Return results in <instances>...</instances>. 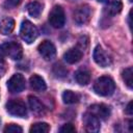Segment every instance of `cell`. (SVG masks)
Instances as JSON below:
<instances>
[{
    "mask_svg": "<svg viewBox=\"0 0 133 133\" xmlns=\"http://www.w3.org/2000/svg\"><path fill=\"white\" fill-rule=\"evenodd\" d=\"M115 89L114 81L108 76H102L98 78L94 83V90L97 95L102 97H108L113 94Z\"/></svg>",
    "mask_w": 133,
    "mask_h": 133,
    "instance_id": "cell-1",
    "label": "cell"
},
{
    "mask_svg": "<svg viewBox=\"0 0 133 133\" xmlns=\"http://www.w3.org/2000/svg\"><path fill=\"white\" fill-rule=\"evenodd\" d=\"M38 35L37 28L28 20H25L22 22L21 28H20V36L21 38L26 42L27 44L33 43Z\"/></svg>",
    "mask_w": 133,
    "mask_h": 133,
    "instance_id": "cell-2",
    "label": "cell"
},
{
    "mask_svg": "<svg viewBox=\"0 0 133 133\" xmlns=\"http://www.w3.org/2000/svg\"><path fill=\"white\" fill-rule=\"evenodd\" d=\"M3 55L9 57L12 60H19L23 56V49L17 42H7L1 46Z\"/></svg>",
    "mask_w": 133,
    "mask_h": 133,
    "instance_id": "cell-3",
    "label": "cell"
},
{
    "mask_svg": "<svg viewBox=\"0 0 133 133\" xmlns=\"http://www.w3.org/2000/svg\"><path fill=\"white\" fill-rule=\"evenodd\" d=\"M49 23L54 28H61L65 23L64 10L60 5H55L49 14Z\"/></svg>",
    "mask_w": 133,
    "mask_h": 133,
    "instance_id": "cell-4",
    "label": "cell"
},
{
    "mask_svg": "<svg viewBox=\"0 0 133 133\" xmlns=\"http://www.w3.org/2000/svg\"><path fill=\"white\" fill-rule=\"evenodd\" d=\"M6 110L10 115L19 116V117H26L27 115V109L25 106V103L21 100H10L6 103Z\"/></svg>",
    "mask_w": 133,
    "mask_h": 133,
    "instance_id": "cell-5",
    "label": "cell"
},
{
    "mask_svg": "<svg viewBox=\"0 0 133 133\" xmlns=\"http://www.w3.org/2000/svg\"><path fill=\"white\" fill-rule=\"evenodd\" d=\"M90 18H91V8L87 4L77 7L74 11V21L79 26H82L88 23Z\"/></svg>",
    "mask_w": 133,
    "mask_h": 133,
    "instance_id": "cell-6",
    "label": "cell"
},
{
    "mask_svg": "<svg viewBox=\"0 0 133 133\" xmlns=\"http://www.w3.org/2000/svg\"><path fill=\"white\" fill-rule=\"evenodd\" d=\"M92 56H94V60L96 61V63L100 65L101 68H107L112 63V59L110 55L100 45H98L95 48Z\"/></svg>",
    "mask_w": 133,
    "mask_h": 133,
    "instance_id": "cell-7",
    "label": "cell"
},
{
    "mask_svg": "<svg viewBox=\"0 0 133 133\" xmlns=\"http://www.w3.org/2000/svg\"><path fill=\"white\" fill-rule=\"evenodd\" d=\"M25 83L26 81L23 75L15 74L7 81V88L11 94H18L23 91V89L25 88Z\"/></svg>",
    "mask_w": 133,
    "mask_h": 133,
    "instance_id": "cell-8",
    "label": "cell"
},
{
    "mask_svg": "<svg viewBox=\"0 0 133 133\" xmlns=\"http://www.w3.org/2000/svg\"><path fill=\"white\" fill-rule=\"evenodd\" d=\"M37 50L41 56L47 61L52 60L56 55V48L53 45V43L50 41H43L39 44Z\"/></svg>",
    "mask_w": 133,
    "mask_h": 133,
    "instance_id": "cell-9",
    "label": "cell"
},
{
    "mask_svg": "<svg viewBox=\"0 0 133 133\" xmlns=\"http://www.w3.org/2000/svg\"><path fill=\"white\" fill-rule=\"evenodd\" d=\"M88 112L97 116L99 119H107L111 114V109L105 104H94L88 107Z\"/></svg>",
    "mask_w": 133,
    "mask_h": 133,
    "instance_id": "cell-10",
    "label": "cell"
},
{
    "mask_svg": "<svg viewBox=\"0 0 133 133\" xmlns=\"http://www.w3.org/2000/svg\"><path fill=\"white\" fill-rule=\"evenodd\" d=\"M83 123H84V127H85V130L87 132H91V133H95V132H99L100 131V119L95 116L94 114H91L90 112H86L83 116Z\"/></svg>",
    "mask_w": 133,
    "mask_h": 133,
    "instance_id": "cell-11",
    "label": "cell"
},
{
    "mask_svg": "<svg viewBox=\"0 0 133 133\" xmlns=\"http://www.w3.org/2000/svg\"><path fill=\"white\" fill-rule=\"evenodd\" d=\"M82 55H83V52H82L81 49H79V48H71L63 54V58L68 63L73 64V63L78 62L82 58Z\"/></svg>",
    "mask_w": 133,
    "mask_h": 133,
    "instance_id": "cell-12",
    "label": "cell"
},
{
    "mask_svg": "<svg viewBox=\"0 0 133 133\" xmlns=\"http://www.w3.org/2000/svg\"><path fill=\"white\" fill-rule=\"evenodd\" d=\"M28 104L29 107L31 109V111L36 114V115H43L46 112V108L44 106V104L36 98L33 96H29L28 97Z\"/></svg>",
    "mask_w": 133,
    "mask_h": 133,
    "instance_id": "cell-13",
    "label": "cell"
},
{
    "mask_svg": "<svg viewBox=\"0 0 133 133\" xmlns=\"http://www.w3.org/2000/svg\"><path fill=\"white\" fill-rule=\"evenodd\" d=\"M15 28V21L10 17H1L0 18V33L7 35L12 32Z\"/></svg>",
    "mask_w": 133,
    "mask_h": 133,
    "instance_id": "cell-14",
    "label": "cell"
},
{
    "mask_svg": "<svg viewBox=\"0 0 133 133\" xmlns=\"http://www.w3.org/2000/svg\"><path fill=\"white\" fill-rule=\"evenodd\" d=\"M122 8H123L122 0H106L105 9L108 15L115 16L121 12Z\"/></svg>",
    "mask_w": 133,
    "mask_h": 133,
    "instance_id": "cell-15",
    "label": "cell"
},
{
    "mask_svg": "<svg viewBox=\"0 0 133 133\" xmlns=\"http://www.w3.org/2000/svg\"><path fill=\"white\" fill-rule=\"evenodd\" d=\"M29 83H30L31 88H32L33 90H35V91H38V92L44 91V90L46 89V87H47L45 80H44L41 76H38V75H36V74H34V75H32V76L30 77Z\"/></svg>",
    "mask_w": 133,
    "mask_h": 133,
    "instance_id": "cell-16",
    "label": "cell"
},
{
    "mask_svg": "<svg viewBox=\"0 0 133 133\" xmlns=\"http://www.w3.org/2000/svg\"><path fill=\"white\" fill-rule=\"evenodd\" d=\"M75 80L80 85L88 84L89 81H90V73H89V71L84 69V68L77 70L76 73H75Z\"/></svg>",
    "mask_w": 133,
    "mask_h": 133,
    "instance_id": "cell-17",
    "label": "cell"
},
{
    "mask_svg": "<svg viewBox=\"0 0 133 133\" xmlns=\"http://www.w3.org/2000/svg\"><path fill=\"white\" fill-rule=\"evenodd\" d=\"M27 10L31 17L37 18V17H39V15L43 10V5L37 1H32L27 5Z\"/></svg>",
    "mask_w": 133,
    "mask_h": 133,
    "instance_id": "cell-18",
    "label": "cell"
},
{
    "mask_svg": "<svg viewBox=\"0 0 133 133\" xmlns=\"http://www.w3.org/2000/svg\"><path fill=\"white\" fill-rule=\"evenodd\" d=\"M62 100L65 104H75L79 101V96L72 90H64L62 94Z\"/></svg>",
    "mask_w": 133,
    "mask_h": 133,
    "instance_id": "cell-19",
    "label": "cell"
},
{
    "mask_svg": "<svg viewBox=\"0 0 133 133\" xmlns=\"http://www.w3.org/2000/svg\"><path fill=\"white\" fill-rule=\"evenodd\" d=\"M50 130V126L47 123H36L30 127L31 133H47Z\"/></svg>",
    "mask_w": 133,
    "mask_h": 133,
    "instance_id": "cell-20",
    "label": "cell"
},
{
    "mask_svg": "<svg viewBox=\"0 0 133 133\" xmlns=\"http://www.w3.org/2000/svg\"><path fill=\"white\" fill-rule=\"evenodd\" d=\"M132 75H133V71H132V68H127L123 71L122 73V77H123V80L124 82L126 83V85L129 87V88H132Z\"/></svg>",
    "mask_w": 133,
    "mask_h": 133,
    "instance_id": "cell-21",
    "label": "cell"
},
{
    "mask_svg": "<svg viewBox=\"0 0 133 133\" xmlns=\"http://www.w3.org/2000/svg\"><path fill=\"white\" fill-rule=\"evenodd\" d=\"M53 72L57 77H64L68 73V70H65V68L61 64H55L53 68Z\"/></svg>",
    "mask_w": 133,
    "mask_h": 133,
    "instance_id": "cell-22",
    "label": "cell"
},
{
    "mask_svg": "<svg viewBox=\"0 0 133 133\" xmlns=\"http://www.w3.org/2000/svg\"><path fill=\"white\" fill-rule=\"evenodd\" d=\"M22 131H23V129L16 124H9L4 128L5 133H21Z\"/></svg>",
    "mask_w": 133,
    "mask_h": 133,
    "instance_id": "cell-23",
    "label": "cell"
},
{
    "mask_svg": "<svg viewBox=\"0 0 133 133\" xmlns=\"http://www.w3.org/2000/svg\"><path fill=\"white\" fill-rule=\"evenodd\" d=\"M59 132H61V133H72V132H76V128L74 127L73 124H65L59 129Z\"/></svg>",
    "mask_w": 133,
    "mask_h": 133,
    "instance_id": "cell-24",
    "label": "cell"
},
{
    "mask_svg": "<svg viewBox=\"0 0 133 133\" xmlns=\"http://www.w3.org/2000/svg\"><path fill=\"white\" fill-rule=\"evenodd\" d=\"M22 0H6L4 2V7L5 8H15L17 7Z\"/></svg>",
    "mask_w": 133,
    "mask_h": 133,
    "instance_id": "cell-25",
    "label": "cell"
},
{
    "mask_svg": "<svg viewBox=\"0 0 133 133\" xmlns=\"http://www.w3.org/2000/svg\"><path fill=\"white\" fill-rule=\"evenodd\" d=\"M132 105H133V103H132V101H130V102L128 103L126 109H125V112H126L128 115H132V114H133V108H132Z\"/></svg>",
    "mask_w": 133,
    "mask_h": 133,
    "instance_id": "cell-26",
    "label": "cell"
},
{
    "mask_svg": "<svg viewBox=\"0 0 133 133\" xmlns=\"http://www.w3.org/2000/svg\"><path fill=\"white\" fill-rule=\"evenodd\" d=\"M5 71H6V65H5V63L0 59V78L4 75Z\"/></svg>",
    "mask_w": 133,
    "mask_h": 133,
    "instance_id": "cell-27",
    "label": "cell"
},
{
    "mask_svg": "<svg viewBox=\"0 0 133 133\" xmlns=\"http://www.w3.org/2000/svg\"><path fill=\"white\" fill-rule=\"evenodd\" d=\"M2 56H3V53H2V50H1V46H0V59L2 58Z\"/></svg>",
    "mask_w": 133,
    "mask_h": 133,
    "instance_id": "cell-28",
    "label": "cell"
},
{
    "mask_svg": "<svg viewBox=\"0 0 133 133\" xmlns=\"http://www.w3.org/2000/svg\"><path fill=\"white\" fill-rule=\"evenodd\" d=\"M98 1H99V2H105L106 0H98Z\"/></svg>",
    "mask_w": 133,
    "mask_h": 133,
    "instance_id": "cell-29",
    "label": "cell"
},
{
    "mask_svg": "<svg viewBox=\"0 0 133 133\" xmlns=\"http://www.w3.org/2000/svg\"><path fill=\"white\" fill-rule=\"evenodd\" d=\"M129 1H131V2H132V1H133V0H129Z\"/></svg>",
    "mask_w": 133,
    "mask_h": 133,
    "instance_id": "cell-30",
    "label": "cell"
}]
</instances>
